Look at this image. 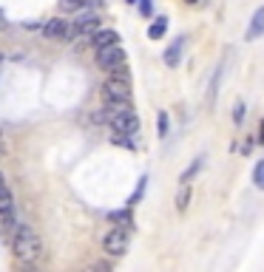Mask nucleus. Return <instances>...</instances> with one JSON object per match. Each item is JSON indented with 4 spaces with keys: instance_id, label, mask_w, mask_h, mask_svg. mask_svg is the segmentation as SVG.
<instances>
[{
    "instance_id": "nucleus-18",
    "label": "nucleus",
    "mask_w": 264,
    "mask_h": 272,
    "mask_svg": "<svg viewBox=\"0 0 264 272\" xmlns=\"http://www.w3.org/2000/svg\"><path fill=\"white\" fill-rule=\"evenodd\" d=\"M156 128H159V136H165L168 133V116L159 114V119H156Z\"/></svg>"
},
{
    "instance_id": "nucleus-23",
    "label": "nucleus",
    "mask_w": 264,
    "mask_h": 272,
    "mask_svg": "<svg viewBox=\"0 0 264 272\" xmlns=\"http://www.w3.org/2000/svg\"><path fill=\"white\" fill-rule=\"evenodd\" d=\"M3 26H6V14L0 12V29H3Z\"/></svg>"
},
{
    "instance_id": "nucleus-14",
    "label": "nucleus",
    "mask_w": 264,
    "mask_h": 272,
    "mask_svg": "<svg viewBox=\"0 0 264 272\" xmlns=\"http://www.w3.org/2000/svg\"><path fill=\"white\" fill-rule=\"evenodd\" d=\"M60 9L63 12H68V14H77V12H83V0H60Z\"/></svg>"
},
{
    "instance_id": "nucleus-13",
    "label": "nucleus",
    "mask_w": 264,
    "mask_h": 272,
    "mask_svg": "<svg viewBox=\"0 0 264 272\" xmlns=\"http://www.w3.org/2000/svg\"><path fill=\"white\" fill-rule=\"evenodd\" d=\"M165 31H168V20L159 17V20H154L151 29H148V37H151V40H159V37H165Z\"/></svg>"
},
{
    "instance_id": "nucleus-9",
    "label": "nucleus",
    "mask_w": 264,
    "mask_h": 272,
    "mask_svg": "<svg viewBox=\"0 0 264 272\" xmlns=\"http://www.w3.org/2000/svg\"><path fill=\"white\" fill-rule=\"evenodd\" d=\"M264 34V6L261 9H256V14H253V20H250V26H247V31H245V40H256V37H261Z\"/></svg>"
},
{
    "instance_id": "nucleus-15",
    "label": "nucleus",
    "mask_w": 264,
    "mask_h": 272,
    "mask_svg": "<svg viewBox=\"0 0 264 272\" xmlns=\"http://www.w3.org/2000/svg\"><path fill=\"white\" fill-rule=\"evenodd\" d=\"M253 184H256L258 190H264V162H258L256 170H253Z\"/></svg>"
},
{
    "instance_id": "nucleus-22",
    "label": "nucleus",
    "mask_w": 264,
    "mask_h": 272,
    "mask_svg": "<svg viewBox=\"0 0 264 272\" xmlns=\"http://www.w3.org/2000/svg\"><path fill=\"white\" fill-rule=\"evenodd\" d=\"M258 142L264 145V122H261V131H258Z\"/></svg>"
},
{
    "instance_id": "nucleus-4",
    "label": "nucleus",
    "mask_w": 264,
    "mask_h": 272,
    "mask_svg": "<svg viewBox=\"0 0 264 272\" xmlns=\"http://www.w3.org/2000/svg\"><path fill=\"white\" fill-rule=\"evenodd\" d=\"M43 34L49 37V40H63V43H74L77 40V29H74V23H68V20L63 17H51L43 23Z\"/></svg>"
},
{
    "instance_id": "nucleus-1",
    "label": "nucleus",
    "mask_w": 264,
    "mask_h": 272,
    "mask_svg": "<svg viewBox=\"0 0 264 272\" xmlns=\"http://www.w3.org/2000/svg\"><path fill=\"white\" fill-rule=\"evenodd\" d=\"M12 233H14L12 236V249H14V255H17V261L34 264V261L43 255V241H40L37 230L29 227V224H14Z\"/></svg>"
},
{
    "instance_id": "nucleus-5",
    "label": "nucleus",
    "mask_w": 264,
    "mask_h": 272,
    "mask_svg": "<svg viewBox=\"0 0 264 272\" xmlns=\"http://www.w3.org/2000/svg\"><path fill=\"white\" fill-rule=\"evenodd\" d=\"M128 247H131L128 227H114V230L103 238V249L108 255H125V253H128Z\"/></svg>"
},
{
    "instance_id": "nucleus-19",
    "label": "nucleus",
    "mask_w": 264,
    "mask_h": 272,
    "mask_svg": "<svg viewBox=\"0 0 264 272\" xmlns=\"http://www.w3.org/2000/svg\"><path fill=\"white\" fill-rule=\"evenodd\" d=\"M241 116H245V105H236V114H233V122H236V125H239V122H241Z\"/></svg>"
},
{
    "instance_id": "nucleus-12",
    "label": "nucleus",
    "mask_w": 264,
    "mask_h": 272,
    "mask_svg": "<svg viewBox=\"0 0 264 272\" xmlns=\"http://www.w3.org/2000/svg\"><path fill=\"white\" fill-rule=\"evenodd\" d=\"M188 201H191V184L182 181V187H179V193H176V210L185 213L188 210Z\"/></svg>"
},
{
    "instance_id": "nucleus-2",
    "label": "nucleus",
    "mask_w": 264,
    "mask_h": 272,
    "mask_svg": "<svg viewBox=\"0 0 264 272\" xmlns=\"http://www.w3.org/2000/svg\"><path fill=\"white\" fill-rule=\"evenodd\" d=\"M105 119L111 122V128H114V131L117 133H136L139 131V116H136V111H134V105H108V108H105Z\"/></svg>"
},
{
    "instance_id": "nucleus-10",
    "label": "nucleus",
    "mask_w": 264,
    "mask_h": 272,
    "mask_svg": "<svg viewBox=\"0 0 264 272\" xmlns=\"http://www.w3.org/2000/svg\"><path fill=\"white\" fill-rule=\"evenodd\" d=\"M9 213H14V201H12V190H9L6 179L0 173V216H9Z\"/></svg>"
},
{
    "instance_id": "nucleus-3",
    "label": "nucleus",
    "mask_w": 264,
    "mask_h": 272,
    "mask_svg": "<svg viewBox=\"0 0 264 272\" xmlns=\"http://www.w3.org/2000/svg\"><path fill=\"white\" fill-rule=\"evenodd\" d=\"M103 99H105V105H128L131 102V79L108 77L103 82Z\"/></svg>"
},
{
    "instance_id": "nucleus-17",
    "label": "nucleus",
    "mask_w": 264,
    "mask_h": 272,
    "mask_svg": "<svg viewBox=\"0 0 264 272\" xmlns=\"http://www.w3.org/2000/svg\"><path fill=\"white\" fill-rule=\"evenodd\" d=\"M199 164H202V159H196L191 170H185V173H182V179H179V181H191V176H193V173H196V170H199Z\"/></svg>"
},
{
    "instance_id": "nucleus-8",
    "label": "nucleus",
    "mask_w": 264,
    "mask_h": 272,
    "mask_svg": "<svg viewBox=\"0 0 264 272\" xmlns=\"http://www.w3.org/2000/svg\"><path fill=\"white\" fill-rule=\"evenodd\" d=\"M114 43H119V34L114 29H97V31H91V46H94V49L114 46Z\"/></svg>"
},
{
    "instance_id": "nucleus-21",
    "label": "nucleus",
    "mask_w": 264,
    "mask_h": 272,
    "mask_svg": "<svg viewBox=\"0 0 264 272\" xmlns=\"http://www.w3.org/2000/svg\"><path fill=\"white\" fill-rule=\"evenodd\" d=\"M83 6H88V9H99V6H103V0H83Z\"/></svg>"
},
{
    "instance_id": "nucleus-7",
    "label": "nucleus",
    "mask_w": 264,
    "mask_h": 272,
    "mask_svg": "<svg viewBox=\"0 0 264 272\" xmlns=\"http://www.w3.org/2000/svg\"><path fill=\"white\" fill-rule=\"evenodd\" d=\"M71 23H74V29H77V34H80V37H83V34H91V31L99 29V17H97L94 12H88V14H80V12H77V17H74Z\"/></svg>"
},
{
    "instance_id": "nucleus-20",
    "label": "nucleus",
    "mask_w": 264,
    "mask_h": 272,
    "mask_svg": "<svg viewBox=\"0 0 264 272\" xmlns=\"http://www.w3.org/2000/svg\"><path fill=\"white\" fill-rule=\"evenodd\" d=\"M151 9H154V6H151V0H142V3H139V12L142 14H151Z\"/></svg>"
},
{
    "instance_id": "nucleus-16",
    "label": "nucleus",
    "mask_w": 264,
    "mask_h": 272,
    "mask_svg": "<svg viewBox=\"0 0 264 272\" xmlns=\"http://www.w3.org/2000/svg\"><path fill=\"white\" fill-rule=\"evenodd\" d=\"M111 218H114V221H119V224H128V227H131V216H128V210H125V213H111Z\"/></svg>"
},
{
    "instance_id": "nucleus-6",
    "label": "nucleus",
    "mask_w": 264,
    "mask_h": 272,
    "mask_svg": "<svg viewBox=\"0 0 264 272\" xmlns=\"http://www.w3.org/2000/svg\"><path fill=\"white\" fill-rule=\"evenodd\" d=\"M123 62H125L123 43H114V46H103V49H97V66L105 68V71H114V68L123 66Z\"/></svg>"
},
{
    "instance_id": "nucleus-24",
    "label": "nucleus",
    "mask_w": 264,
    "mask_h": 272,
    "mask_svg": "<svg viewBox=\"0 0 264 272\" xmlns=\"http://www.w3.org/2000/svg\"><path fill=\"white\" fill-rule=\"evenodd\" d=\"M185 3H199V0H185Z\"/></svg>"
},
{
    "instance_id": "nucleus-11",
    "label": "nucleus",
    "mask_w": 264,
    "mask_h": 272,
    "mask_svg": "<svg viewBox=\"0 0 264 272\" xmlns=\"http://www.w3.org/2000/svg\"><path fill=\"white\" fill-rule=\"evenodd\" d=\"M182 46H185L182 37H179V40H173L171 46H168V51H165V66L168 68H176L179 66V60H182Z\"/></svg>"
}]
</instances>
